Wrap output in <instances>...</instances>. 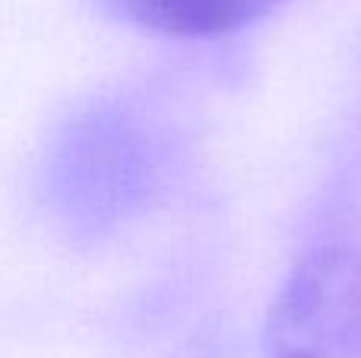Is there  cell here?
Masks as SVG:
<instances>
[{
	"label": "cell",
	"instance_id": "obj_3",
	"mask_svg": "<svg viewBox=\"0 0 361 358\" xmlns=\"http://www.w3.org/2000/svg\"><path fill=\"white\" fill-rule=\"evenodd\" d=\"M108 16L169 38H222L267 19L288 0H99Z\"/></svg>",
	"mask_w": 361,
	"mask_h": 358
},
{
	"label": "cell",
	"instance_id": "obj_1",
	"mask_svg": "<svg viewBox=\"0 0 361 358\" xmlns=\"http://www.w3.org/2000/svg\"><path fill=\"white\" fill-rule=\"evenodd\" d=\"M159 143L133 108L102 101L76 111L54 133L42 168L51 216L73 238H99L149 200Z\"/></svg>",
	"mask_w": 361,
	"mask_h": 358
},
{
	"label": "cell",
	"instance_id": "obj_2",
	"mask_svg": "<svg viewBox=\"0 0 361 358\" xmlns=\"http://www.w3.org/2000/svg\"><path fill=\"white\" fill-rule=\"evenodd\" d=\"M267 358H361V254L314 247L273 295L263 323Z\"/></svg>",
	"mask_w": 361,
	"mask_h": 358
}]
</instances>
